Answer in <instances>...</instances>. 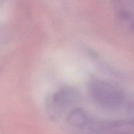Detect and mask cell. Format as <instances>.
Segmentation results:
<instances>
[{
	"mask_svg": "<svg viewBox=\"0 0 134 134\" xmlns=\"http://www.w3.org/2000/svg\"><path fill=\"white\" fill-rule=\"evenodd\" d=\"M89 92L93 99L103 107L116 108L122 103L123 97L120 91L105 81H92L89 86Z\"/></svg>",
	"mask_w": 134,
	"mask_h": 134,
	"instance_id": "obj_1",
	"label": "cell"
},
{
	"mask_svg": "<svg viewBox=\"0 0 134 134\" xmlns=\"http://www.w3.org/2000/svg\"><path fill=\"white\" fill-rule=\"evenodd\" d=\"M76 98V92L71 88H66L60 90L52 96V104L61 109L73 103Z\"/></svg>",
	"mask_w": 134,
	"mask_h": 134,
	"instance_id": "obj_2",
	"label": "cell"
},
{
	"mask_svg": "<svg viewBox=\"0 0 134 134\" xmlns=\"http://www.w3.org/2000/svg\"><path fill=\"white\" fill-rule=\"evenodd\" d=\"M87 115L83 110L75 109L69 113L68 116V120L70 124L74 126H82L87 122Z\"/></svg>",
	"mask_w": 134,
	"mask_h": 134,
	"instance_id": "obj_3",
	"label": "cell"
}]
</instances>
